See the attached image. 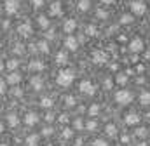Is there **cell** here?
<instances>
[{"label": "cell", "instance_id": "13", "mask_svg": "<svg viewBox=\"0 0 150 146\" xmlns=\"http://www.w3.org/2000/svg\"><path fill=\"white\" fill-rule=\"evenodd\" d=\"M30 85H32V89L33 91H42V87H44V82H42V78L38 77V75H35V77H32V80H30Z\"/></svg>", "mask_w": 150, "mask_h": 146}, {"label": "cell", "instance_id": "43", "mask_svg": "<svg viewBox=\"0 0 150 146\" xmlns=\"http://www.w3.org/2000/svg\"><path fill=\"white\" fill-rule=\"evenodd\" d=\"M44 118H45V122H52V120H54V115H52V113H51V111H47V113H45V117H44Z\"/></svg>", "mask_w": 150, "mask_h": 146}, {"label": "cell", "instance_id": "47", "mask_svg": "<svg viewBox=\"0 0 150 146\" xmlns=\"http://www.w3.org/2000/svg\"><path fill=\"white\" fill-rule=\"evenodd\" d=\"M108 68H110L112 72H117V68H119V65H117V63H112V65H110Z\"/></svg>", "mask_w": 150, "mask_h": 146}, {"label": "cell", "instance_id": "24", "mask_svg": "<svg viewBox=\"0 0 150 146\" xmlns=\"http://www.w3.org/2000/svg\"><path fill=\"white\" fill-rule=\"evenodd\" d=\"M115 82L119 85H126L127 84V73H117L115 75Z\"/></svg>", "mask_w": 150, "mask_h": 146}, {"label": "cell", "instance_id": "51", "mask_svg": "<svg viewBox=\"0 0 150 146\" xmlns=\"http://www.w3.org/2000/svg\"><path fill=\"white\" fill-rule=\"evenodd\" d=\"M131 61H133V63H136V61H138V56H136V54H133V56H131Z\"/></svg>", "mask_w": 150, "mask_h": 146}, {"label": "cell", "instance_id": "28", "mask_svg": "<svg viewBox=\"0 0 150 146\" xmlns=\"http://www.w3.org/2000/svg\"><path fill=\"white\" fill-rule=\"evenodd\" d=\"M38 51H40V52H44V54H49V44H47V40L38 42Z\"/></svg>", "mask_w": 150, "mask_h": 146}, {"label": "cell", "instance_id": "10", "mask_svg": "<svg viewBox=\"0 0 150 146\" xmlns=\"http://www.w3.org/2000/svg\"><path fill=\"white\" fill-rule=\"evenodd\" d=\"M32 32H33V30H32V25H30V23H23V25L18 26V33L21 36H25V38L32 35Z\"/></svg>", "mask_w": 150, "mask_h": 146}, {"label": "cell", "instance_id": "26", "mask_svg": "<svg viewBox=\"0 0 150 146\" xmlns=\"http://www.w3.org/2000/svg\"><path fill=\"white\" fill-rule=\"evenodd\" d=\"M86 35L96 36V35H98V28H96L94 25H87V26H86Z\"/></svg>", "mask_w": 150, "mask_h": 146}, {"label": "cell", "instance_id": "35", "mask_svg": "<svg viewBox=\"0 0 150 146\" xmlns=\"http://www.w3.org/2000/svg\"><path fill=\"white\" fill-rule=\"evenodd\" d=\"M61 136H63L65 139H70V138L74 136V131H72V129H63V131H61Z\"/></svg>", "mask_w": 150, "mask_h": 146}, {"label": "cell", "instance_id": "9", "mask_svg": "<svg viewBox=\"0 0 150 146\" xmlns=\"http://www.w3.org/2000/svg\"><path fill=\"white\" fill-rule=\"evenodd\" d=\"M65 47L68 49V51H77V47H79V40L75 38V36H72V35H68L67 38H65Z\"/></svg>", "mask_w": 150, "mask_h": 146}, {"label": "cell", "instance_id": "27", "mask_svg": "<svg viewBox=\"0 0 150 146\" xmlns=\"http://www.w3.org/2000/svg\"><path fill=\"white\" fill-rule=\"evenodd\" d=\"M26 145L28 146H37L38 145V136L37 134H30V136L26 138Z\"/></svg>", "mask_w": 150, "mask_h": 146}, {"label": "cell", "instance_id": "39", "mask_svg": "<svg viewBox=\"0 0 150 146\" xmlns=\"http://www.w3.org/2000/svg\"><path fill=\"white\" fill-rule=\"evenodd\" d=\"M74 127L77 129V131H80V129L84 127V124H82V120H80V118H75V120H74Z\"/></svg>", "mask_w": 150, "mask_h": 146}, {"label": "cell", "instance_id": "2", "mask_svg": "<svg viewBox=\"0 0 150 146\" xmlns=\"http://www.w3.org/2000/svg\"><path fill=\"white\" fill-rule=\"evenodd\" d=\"M129 9L133 11L134 16H143V14L147 12V4H145L143 0H131Z\"/></svg>", "mask_w": 150, "mask_h": 146}, {"label": "cell", "instance_id": "52", "mask_svg": "<svg viewBox=\"0 0 150 146\" xmlns=\"http://www.w3.org/2000/svg\"><path fill=\"white\" fill-rule=\"evenodd\" d=\"M136 82H138V84H143V82H145V78H143V77H138V80H136Z\"/></svg>", "mask_w": 150, "mask_h": 146}, {"label": "cell", "instance_id": "58", "mask_svg": "<svg viewBox=\"0 0 150 146\" xmlns=\"http://www.w3.org/2000/svg\"><path fill=\"white\" fill-rule=\"evenodd\" d=\"M49 146H51V145H49Z\"/></svg>", "mask_w": 150, "mask_h": 146}, {"label": "cell", "instance_id": "23", "mask_svg": "<svg viewBox=\"0 0 150 146\" xmlns=\"http://www.w3.org/2000/svg\"><path fill=\"white\" fill-rule=\"evenodd\" d=\"M7 124H9V127H18V124H19V118H18V115H14V113L7 115Z\"/></svg>", "mask_w": 150, "mask_h": 146}, {"label": "cell", "instance_id": "38", "mask_svg": "<svg viewBox=\"0 0 150 146\" xmlns=\"http://www.w3.org/2000/svg\"><path fill=\"white\" fill-rule=\"evenodd\" d=\"M65 103H67V106H75V98L74 96H67L65 98Z\"/></svg>", "mask_w": 150, "mask_h": 146}, {"label": "cell", "instance_id": "25", "mask_svg": "<svg viewBox=\"0 0 150 146\" xmlns=\"http://www.w3.org/2000/svg\"><path fill=\"white\" fill-rule=\"evenodd\" d=\"M18 66H19V61H18V59H11V61H7V65H5V68H7L9 72H16Z\"/></svg>", "mask_w": 150, "mask_h": 146}, {"label": "cell", "instance_id": "36", "mask_svg": "<svg viewBox=\"0 0 150 146\" xmlns=\"http://www.w3.org/2000/svg\"><path fill=\"white\" fill-rule=\"evenodd\" d=\"M96 127H98V124H96L94 120H89V122H86V129H87V131H94Z\"/></svg>", "mask_w": 150, "mask_h": 146}, {"label": "cell", "instance_id": "14", "mask_svg": "<svg viewBox=\"0 0 150 146\" xmlns=\"http://www.w3.org/2000/svg\"><path fill=\"white\" fill-rule=\"evenodd\" d=\"M38 122V117L37 113H33V111H30V113H26L25 115V124L28 125V127H32V125H35Z\"/></svg>", "mask_w": 150, "mask_h": 146}, {"label": "cell", "instance_id": "11", "mask_svg": "<svg viewBox=\"0 0 150 146\" xmlns=\"http://www.w3.org/2000/svg\"><path fill=\"white\" fill-rule=\"evenodd\" d=\"M75 30H77V21H75V19H67V21L63 23V32H65V33L70 35Z\"/></svg>", "mask_w": 150, "mask_h": 146}, {"label": "cell", "instance_id": "20", "mask_svg": "<svg viewBox=\"0 0 150 146\" xmlns=\"http://www.w3.org/2000/svg\"><path fill=\"white\" fill-rule=\"evenodd\" d=\"M140 103H142L143 106H150V92L149 91L140 92Z\"/></svg>", "mask_w": 150, "mask_h": 146}, {"label": "cell", "instance_id": "22", "mask_svg": "<svg viewBox=\"0 0 150 146\" xmlns=\"http://www.w3.org/2000/svg\"><path fill=\"white\" fill-rule=\"evenodd\" d=\"M105 134L110 136V138H115V136H117V127H115L113 124H107V125H105Z\"/></svg>", "mask_w": 150, "mask_h": 146}, {"label": "cell", "instance_id": "45", "mask_svg": "<svg viewBox=\"0 0 150 146\" xmlns=\"http://www.w3.org/2000/svg\"><path fill=\"white\" fill-rule=\"evenodd\" d=\"M37 49H38V45H33V44L28 45V51H30V52H37Z\"/></svg>", "mask_w": 150, "mask_h": 146}, {"label": "cell", "instance_id": "54", "mask_svg": "<svg viewBox=\"0 0 150 146\" xmlns=\"http://www.w3.org/2000/svg\"><path fill=\"white\" fill-rule=\"evenodd\" d=\"M101 2H103V4H113L115 0H101Z\"/></svg>", "mask_w": 150, "mask_h": 146}, {"label": "cell", "instance_id": "53", "mask_svg": "<svg viewBox=\"0 0 150 146\" xmlns=\"http://www.w3.org/2000/svg\"><path fill=\"white\" fill-rule=\"evenodd\" d=\"M119 42H126V36H124V35H119Z\"/></svg>", "mask_w": 150, "mask_h": 146}, {"label": "cell", "instance_id": "6", "mask_svg": "<svg viewBox=\"0 0 150 146\" xmlns=\"http://www.w3.org/2000/svg\"><path fill=\"white\" fill-rule=\"evenodd\" d=\"M79 89H80V92L86 94V96H94V92H96V87H94L89 80H82L80 85H79Z\"/></svg>", "mask_w": 150, "mask_h": 146}, {"label": "cell", "instance_id": "42", "mask_svg": "<svg viewBox=\"0 0 150 146\" xmlns=\"http://www.w3.org/2000/svg\"><path fill=\"white\" fill-rule=\"evenodd\" d=\"M23 51H25V49H23V45H16V47L12 49V52H14V54H23Z\"/></svg>", "mask_w": 150, "mask_h": 146}, {"label": "cell", "instance_id": "18", "mask_svg": "<svg viewBox=\"0 0 150 146\" xmlns=\"http://www.w3.org/2000/svg\"><path fill=\"white\" fill-rule=\"evenodd\" d=\"M37 25L42 28V30H47L49 25H51V23H49V18H47V16H38L37 18Z\"/></svg>", "mask_w": 150, "mask_h": 146}, {"label": "cell", "instance_id": "29", "mask_svg": "<svg viewBox=\"0 0 150 146\" xmlns=\"http://www.w3.org/2000/svg\"><path fill=\"white\" fill-rule=\"evenodd\" d=\"M11 96H14V98H21V96H23V89H21L19 85H14V87L11 89Z\"/></svg>", "mask_w": 150, "mask_h": 146}, {"label": "cell", "instance_id": "44", "mask_svg": "<svg viewBox=\"0 0 150 146\" xmlns=\"http://www.w3.org/2000/svg\"><path fill=\"white\" fill-rule=\"evenodd\" d=\"M58 122H59V124H67V122H68V117H67V115H59V117H58Z\"/></svg>", "mask_w": 150, "mask_h": 146}, {"label": "cell", "instance_id": "15", "mask_svg": "<svg viewBox=\"0 0 150 146\" xmlns=\"http://www.w3.org/2000/svg\"><path fill=\"white\" fill-rule=\"evenodd\" d=\"M124 122H126V125H136L140 122V117L136 113H127L126 118H124Z\"/></svg>", "mask_w": 150, "mask_h": 146}, {"label": "cell", "instance_id": "19", "mask_svg": "<svg viewBox=\"0 0 150 146\" xmlns=\"http://www.w3.org/2000/svg\"><path fill=\"white\" fill-rule=\"evenodd\" d=\"M28 68H30V72H42L44 70V63L42 61H30Z\"/></svg>", "mask_w": 150, "mask_h": 146}, {"label": "cell", "instance_id": "49", "mask_svg": "<svg viewBox=\"0 0 150 146\" xmlns=\"http://www.w3.org/2000/svg\"><path fill=\"white\" fill-rule=\"evenodd\" d=\"M9 25H11L9 21H2V28H4V30H7V28H9Z\"/></svg>", "mask_w": 150, "mask_h": 146}, {"label": "cell", "instance_id": "4", "mask_svg": "<svg viewBox=\"0 0 150 146\" xmlns=\"http://www.w3.org/2000/svg\"><path fill=\"white\" fill-rule=\"evenodd\" d=\"M143 49H145V44H143L142 38L136 36V38H133V40L129 42V52H131V54H140Z\"/></svg>", "mask_w": 150, "mask_h": 146}, {"label": "cell", "instance_id": "40", "mask_svg": "<svg viewBox=\"0 0 150 146\" xmlns=\"http://www.w3.org/2000/svg\"><path fill=\"white\" fill-rule=\"evenodd\" d=\"M112 85H113L112 78H105V82H103V87H105V89H108V91H110V89H112Z\"/></svg>", "mask_w": 150, "mask_h": 146}, {"label": "cell", "instance_id": "8", "mask_svg": "<svg viewBox=\"0 0 150 146\" xmlns=\"http://www.w3.org/2000/svg\"><path fill=\"white\" fill-rule=\"evenodd\" d=\"M91 59H93V63H94V65H103V63L107 61V52H105V51L96 49V51H93Z\"/></svg>", "mask_w": 150, "mask_h": 146}, {"label": "cell", "instance_id": "33", "mask_svg": "<svg viewBox=\"0 0 150 146\" xmlns=\"http://www.w3.org/2000/svg\"><path fill=\"white\" fill-rule=\"evenodd\" d=\"M30 4H32V7L37 11V9H42V7H44L45 0H30Z\"/></svg>", "mask_w": 150, "mask_h": 146}, {"label": "cell", "instance_id": "57", "mask_svg": "<svg viewBox=\"0 0 150 146\" xmlns=\"http://www.w3.org/2000/svg\"><path fill=\"white\" fill-rule=\"evenodd\" d=\"M2 146H7V145H2Z\"/></svg>", "mask_w": 150, "mask_h": 146}, {"label": "cell", "instance_id": "46", "mask_svg": "<svg viewBox=\"0 0 150 146\" xmlns=\"http://www.w3.org/2000/svg\"><path fill=\"white\" fill-rule=\"evenodd\" d=\"M45 38L49 40V38H54V30H49L47 33H45Z\"/></svg>", "mask_w": 150, "mask_h": 146}, {"label": "cell", "instance_id": "32", "mask_svg": "<svg viewBox=\"0 0 150 146\" xmlns=\"http://www.w3.org/2000/svg\"><path fill=\"white\" fill-rule=\"evenodd\" d=\"M147 134H149L147 127H138L136 132H134V136H138V138H147Z\"/></svg>", "mask_w": 150, "mask_h": 146}, {"label": "cell", "instance_id": "55", "mask_svg": "<svg viewBox=\"0 0 150 146\" xmlns=\"http://www.w3.org/2000/svg\"><path fill=\"white\" fill-rule=\"evenodd\" d=\"M75 146H82V139H77V143H75Z\"/></svg>", "mask_w": 150, "mask_h": 146}, {"label": "cell", "instance_id": "31", "mask_svg": "<svg viewBox=\"0 0 150 146\" xmlns=\"http://www.w3.org/2000/svg\"><path fill=\"white\" fill-rule=\"evenodd\" d=\"M40 105H42V108H52V99L51 98H42Z\"/></svg>", "mask_w": 150, "mask_h": 146}, {"label": "cell", "instance_id": "48", "mask_svg": "<svg viewBox=\"0 0 150 146\" xmlns=\"http://www.w3.org/2000/svg\"><path fill=\"white\" fill-rule=\"evenodd\" d=\"M0 91H2V94H5V80H2V84H0Z\"/></svg>", "mask_w": 150, "mask_h": 146}, {"label": "cell", "instance_id": "30", "mask_svg": "<svg viewBox=\"0 0 150 146\" xmlns=\"http://www.w3.org/2000/svg\"><path fill=\"white\" fill-rule=\"evenodd\" d=\"M87 113H89V117H96V115H100V106H98V105H91L89 110H87Z\"/></svg>", "mask_w": 150, "mask_h": 146}, {"label": "cell", "instance_id": "7", "mask_svg": "<svg viewBox=\"0 0 150 146\" xmlns=\"http://www.w3.org/2000/svg\"><path fill=\"white\" fill-rule=\"evenodd\" d=\"M47 14H49L51 18H58V16H61V14H63L61 2H52V4L49 5V11H47Z\"/></svg>", "mask_w": 150, "mask_h": 146}, {"label": "cell", "instance_id": "1", "mask_svg": "<svg viewBox=\"0 0 150 146\" xmlns=\"http://www.w3.org/2000/svg\"><path fill=\"white\" fill-rule=\"evenodd\" d=\"M75 78V73L74 70H61V72L58 73V77H56V82H58V85H61V87H68L72 82H74Z\"/></svg>", "mask_w": 150, "mask_h": 146}, {"label": "cell", "instance_id": "41", "mask_svg": "<svg viewBox=\"0 0 150 146\" xmlns=\"http://www.w3.org/2000/svg\"><path fill=\"white\" fill-rule=\"evenodd\" d=\"M93 146H108V145H107L105 139H96V141L93 143Z\"/></svg>", "mask_w": 150, "mask_h": 146}, {"label": "cell", "instance_id": "37", "mask_svg": "<svg viewBox=\"0 0 150 146\" xmlns=\"http://www.w3.org/2000/svg\"><path fill=\"white\" fill-rule=\"evenodd\" d=\"M40 134H42L44 138H49V136H52V127H44Z\"/></svg>", "mask_w": 150, "mask_h": 146}, {"label": "cell", "instance_id": "21", "mask_svg": "<svg viewBox=\"0 0 150 146\" xmlns=\"http://www.w3.org/2000/svg\"><path fill=\"white\" fill-rule=\"evenodd\" d=\"M134 19V14H122L119 19V25H131Z\"/></svg>", "mask_w": 150, "mask_h": 146}, {"label": "cell", "instance_id": "5", "mask_svg": "<svg viewBox=\"0 0 150 146\" xmlns=\"http://www.w3.org/2000/svg\"><path fill=\"white\" fill-rule=\"evenodd\" d=\"M4 11H5L9 16L16 14V12L19 11V0H5V2H4Z\"/></svg>", "mask_w": 150, "mask_h": 146}, {"label": "cell", "instance_id": "34", "mask_svg": "<svg viewBox=\"0 0 150 146\" xmlns=\"http://www.w3.org/2000/svg\"><path fill=\"white\" fill-rule=\"evenodd\" d=\"M96 18L98 19H107L108 18V12L105 9H96Z\"/></svg>", "mask_w": 150, "mask_h": 146}, {"label": "cell", "instance_id": "3", "mask_svg": "<svg viewBox=\"0 0 150 146\" xmlns=\"http://www.w3.org/2000/svg\"><path fill=\"white\" fill-rule=\"evenodd\" d=\"M115 101L119 103V105H129L131 101H133V92H129V91H126V89H122V91H119L117 94H115Z\"/></svg>", "mask_w": 150, "mask_h": 146}, {"label": "cell", "instance_id": "50", "mask_svg": "<svg viewBox=\"0 0 150 146\" xmlns=\"http://www.w3.org/2000/svg\"><path fill=\"white\" fill-rule=\"evenodd\" d=\"M120 141H122V143H129V136H122Z\"/></svg>", "mask_w": 150, "mask_h": 146}, {"label": "cell", "instance_id": "16", "mask_svg": "<svg viewBox=\"0 0 150 146\" xmlns=\"http://www.w3.org/2000/svg\"><path fill=\"white\" fill-rule=\"evenodd\" d=\"M77 9H79L80 12H87V11L91 9V0H79V2H77Z\"/></svg>", "mask_w": 150, "mask_h": 146}, {"label": "cell", "instance_id": "12", "mask_svg": "<svg viewBox=\"0 0 150 146\" xmlns=\"http://www.w3.org/2000/svg\"><path fill=\"white\" fill-rule=\"evenodd\" d=\"M5 82H7V84H11V85H18V84L21 82V75H19L18 72H11L9 75H7Z\"/></svg>", "mask_w": 150, "mask_h": 146}, {"label": "cell", "instance_id": "17", "mask_svg": "<svg viewBox=\"0 0 150 146\" xmlns=\"http://www.w3.org/2000/svg\"><path fill=\"white\" fill-rule=\"evenodd\" d=\"M56 63L65 66V65L68 63V54H67V52H63V51H59V52L56 54Z\"/></svg>", "mask_w": 150, "mask_h": 146}, {"label": "cell", "instance_id": "56", "mask_svg": "<svg viewBox=\"0 0 150 146\" xmlns=\"http://www.w3.org/2000/svg\"><path fill=\"white\" fill-rule=\"evenodd\" d=\"M138 146H149V145H147V143H140Z\"/></svg>", "mask_w": 150, "mask_h": 146}]
</instances>
